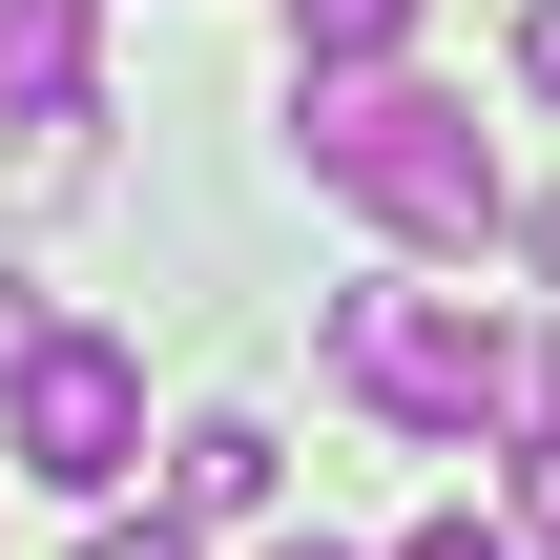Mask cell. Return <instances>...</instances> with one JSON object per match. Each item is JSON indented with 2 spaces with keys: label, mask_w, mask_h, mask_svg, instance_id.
<instances>
[{
  "label": "cell",
  "mask_w": 560,
  "mask_h": 560,
  "mask_svg": "<svg viewBox=\"0 0 560 560\" xmlns=\"http://www.w3.org/2000/svg\"><path fill=\"white\" fill-rule=\"evenodd\" d=\"M83 42H104V0H0V125L42 166H83Z\"/></svg>",
  "instance_id": "4"
},
{
  "label": "cell",
  "mask_w": 560,
  "mask_h": 560,
  "mask_svg": "<svg viewBox=\"0 0 560 560\" xmlns=\"http://www.w3.org/2000/svg\"><path fill=\"white\" fill-rule=\"evenodd\" d=\"M270 560H353V540H270Z\"/></svg>",
  "instance_id": "13"
},
{
  "label": "cell",
  "mask_w": 560,
  "mask_h": 560,
  "mask_svg": "<svg viewBox=\"0 0 560 560\" xmlns=\"http://www.w3.org/2000/svg\"><path fill=\"white\" fill-rule=\"evenodd\" d=\"M416 0H291V62H395Z\"/></svg>",
  "instance_id": "6"
},
{
  "label": "cell",
  "mask_w": 560,
  "mask_h": 560,
  "mask_svg": "<svg viewBox=\"0 0 560 560\" xmlns=\"http://www.w3.org/2000/svg\"><path fill=\"white\" fill-rule=\"evenodd\" d=\"M332 374H353L395 436H540L560 416V312H478V291L353 270V291H332Z\"/></svg>",
  "instance_id": "2"
},
{
  "label": "cell",
  "mask_w": 560,
  "mask_h": 560,
  "mask_svg": "<svg viewBox=\"0 0 560 560\" xmlns=\"http://www.w3.org/2000/svg\"><path fill=\"white\" fill-rule=\"evenodd\" d=\"M83 560H187V540H166V520H145V540H83Z\"/></svg>",
  "instance_id": "11"
},
{
  "label": "cell",
  "mask_w": 560,
  "mask_h": 560,
  "mask_svg": "<svg viewBox=\"0 0 560 560\" xmlns=\"http://www.w3.org/2000/svg\"><path fill=\"white\" fill-rule=\"evenodd\" d=\"M166 520H270V416H187L166 436Z\"/></svg>",
  "instance_id": "5"
},
{
  "label": "cell",
  "mask_w": 560,
  "mask_h": 560,
  "mask_svg": "<svg viewBox=\"0 0 560 560\" xmlns=\"http://www.w3.org/2000/svg\"><path fill=\"white\" fill-rule=\"evenodd\" d=\"M520 83H560V0H520Z\"/></svg>",
  "instance_id": "9"
},
{
  "label": "cell",
  "mask_w": 560,
  "mask_h": 560,
  "mask_svg": "<svg viewBox=\"0 0 560 560\" xmlns=\"http://www.w3.org/2000/svg\"><path fill=\"white\" fill-rule=\"evenodd\" d=\"M520 249H540V270H560V208H520Z\"/></svg>",
  "instance_id": "12"
},
{
  "label": "cell",
  "mask_w": 560,
  "mask_h": 560,
  "mask_svg": "<svg viewBox=\"0 0 560 560\" xmlns=\"http://www.w3.org/2000/svg\"><path fill=\"white\" fill-rule=\"evenodd\" d=\"M416 560H520V540H478V520H436V540H416Z\"/></svg>",
  "instance_id": "10"
},
{
  "label": "cell",
  "mask_w": 560,
  "mask_h": 560,
  "mask_svg": "<svg viewBox=\"0 0 560 560\" xmlns=\"http://www.w3.org/2000/svg\"><path fill=\"white\" fill-rule=\"evenodd\" d=\"M520 540L560 560V416H540V436H520Z\"/></svg>",
  "instance_id": "7"
},
{
  "label": "cell",
  "mask_w": 560,
  "mask_h": 560,
  "mask_svg": "<svg viewBox=\"0 0 560 560\" xmlns=\"http://www.w3.org/2000/svg\"><path fill=\"white\" fill-rule=\"evenodd\" d=\"M0 457H21L42 499H125V457H145V353H125V332H42V353L0 374Z\"/></svg>",
  "instance_id": "3"
},
{
  "label": "cell",
  "mask_w": 560,
  "mask_h": 560,
  "mask_svg": "<svg viewBox=\"0 0 560 560\" xmlns=\"http://www.w3.org/2000/svg\"><path fill=\"white\" fill-rule=\"evenodd\" d=\"M42 332H62V312H42V291H21V270H0V374H21V353H42Z\"/></svg>",
  "instance_id": "8"
},
{
  "label": "cell",
  "mask_w": 560,
  "mask_h": 560,
  "mask_svg": "<svg viewBox=\"0 0 560 560\" xmlns=\"http://www.w3.org/2000/svg\"><path fill=\"white\" fill-rule=\"evenodd\" d=\"M291 145H312V187H353L395 249H499V229H520L499 125H478L457 83H416V62H291Z\"/></svg>",
  "instance_id": "1"
}]
</instances>
